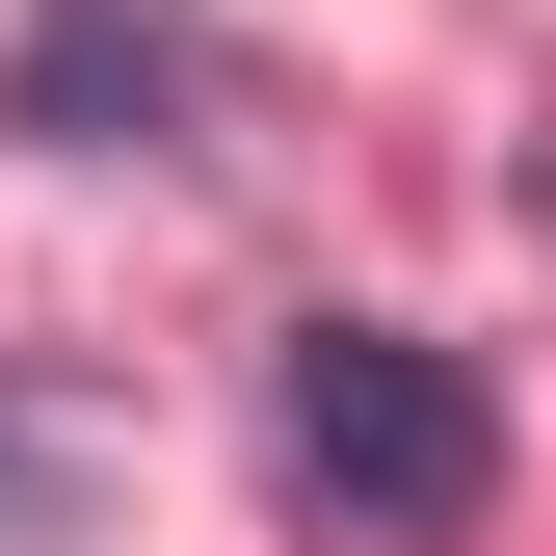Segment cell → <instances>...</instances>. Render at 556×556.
<instances>
[{
	"instance_id": "6da1fadb",
	"label": "cell",
	"mask_w": 556,
	"mask_h": 556,
	"mask_svg": "<svg viewBox=\"0 0 556 556\" xmlns=\"http://www.w3.org/2000/svg\"><path fill=\"white\" fill-rule=\"evenodd\" d=\"M265 477H292L318 530H371V556H425L504 504V425H477V371L425 318H292V371H265Z\"/></svg>"
}]
</instances>
